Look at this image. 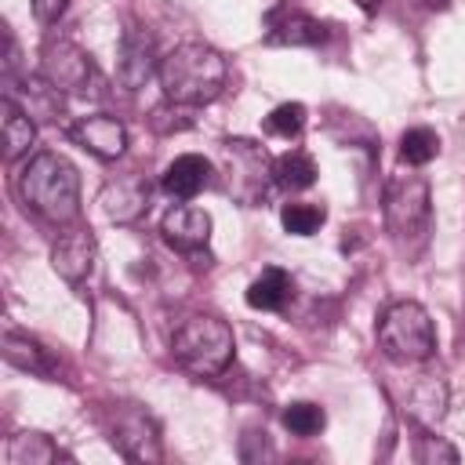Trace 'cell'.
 <instances>
[{
    "instance_id": "cell-25",
    "label": "cell",
    "mask_w": 465,
    "mask_h": 465,
    "mask_svg": "<svg viewBox=\"0 0 465 465\" xmlns=\"http://www.w3.org/2000/svg\"><path fill=\"white\" fill-rule=\"evenodd\" d=\"M414 461H421V465H432V461H447V465H454V461H458V450H454L447 440H440V436H418Z\"/></svg>"
},
{
    "instance_id": "cell-18",
    "label": "cell",
    "mask_w": 465,
    "mask_h": 465,
    "mask_svg": "<svg viewBox=\"0 0 465 465\" xmlns=\"http://www.w3.org/2000/svg\"><path fill=\"white\" fill-rule=\"evenodd\" d=\"M4 360L15 363V367H22V371H29V374H40V378H51L54 374V363L47 360V352L33 338L15 334V331L4 334Z\"/></svg>"
},
{
    "instance_id": "cell-3",
    "label": "cell",
    "mask_w": 465,
    "mask_h": 465,
    "mask_svg": "<svg viewBox=\"0 0 465 465\" xmlns=\"http://www.w3.org/2000/svg\"><path fill=\"white\" fill-rule=\"evenodd\" d=\"M232 331L225 327V320L218 316H189L174 327V338H171V352L174 360L193 371V374H203V378H214L229 367L232 360Z\"/></svg>"
},
{
    "instance_id": "cell-21",
    "label": "cell",
    "mask_w": 465,
    "mask_h": 465,
    "mask_svg": "<svg viewBox=\"0 0 465 465\" xmlns=\"http://www.w3.org/2000/svg\"><path fill=\"white\" fill-rule=\"evenodd\" d=\"M280 222H283V229H287L291 236H312V232L327 222V211H323V203L294 200V203H287V207L280 211Z\"/></svg>"
},
{
    "instance_id": "cell-11",
    "label": "cell",
    "mask_w": 465,
    "mask_h": 465,
    "mask_svg": "<svg viewBox=\"0 0 465 465\" xmlns=\"http://www.w3.org/2000/svg\"><path fill=\"white\" fill-rule=\"evenodd\" d=\"M327 40V25L305 11L276 7L269 15V44H291V47H316Z\"/></svg>"
},
{
    "instance_id": "cell-12",
    "label": "cell",
    "mask_w": 465,
    "mask_h": 465,
    "mask_svg": "<svg viewBox=\"0 0 465 465\" xmlns=\"http://www.w3.org/2000/svg\"><path fill=\"white\" fill-rule=\"evenodd\" d=\"M98 203H102V211H105L109 222L127 225V222H134V218L145 214V207H149V185L138 174L134 178H116V182H109L102 189Z\"/></svg>"
},
{
    "instance_id": "cell-9",
    "label": "cell",
    "mask_w": 465,
    "mask_h": 465,
    "mask_svg": "<svg viewBox=\"0 0 465 465\" xmlns=\"http://www.w3.org/2000/svg\"><path fill=\"white\" fill-rule=\"evenodd\" d=\"M51 265L69 283H80L84 276H91V269H94V236H91V229L62 232L51 247Z\"/></svg>"
},
{
    "instance_id": "cell-7",
    "label": "cell",
    "mask_w": 465,
    "mask_h": 465,
    "mask_svg": "<svg viewBox=\"0 0 465 465\" xmlns=\"http://www.w3.org/2000/svg\"><path fill=\"white\" fill-rule=\"evenodd\" d=\"M40 58H44V80L54 91L87 94L94 87V65L73 40H47Z\"/></svg>"
},
{
    "instance_id": "cell-17",
    "label": "cell",
    "mask_w": 465,
    "mask_h": 465,
    "mask_svg": "<svg viewBox=\"0 0 465 465\" xmlns=\"http://www.w3.org/2000/svg\"><path fill=\"white\" fill-rule=\"evenodd\" d=\"M443 407H447V392H443V381H436L432 374H425L407 392V414L421 425H436L443 418Z\"/></svg>"
},
{
    "instance_id": "cell-2",
    "label": "cell",
    "mask_w": 465,
    "mask_h": 465,
    "mask_svg": "<svg viewBox=\"0 0 465 465\" xmlns=\"http://www.w3.org/2000/svg\"><path fill=\"white\" fill-rule=\"evenodd\" d=\"M225 58L207 44H182L160 62V87L174 105H207L225 87Z\"/></svg>"
},
{
    "instance_id": "cell-16",
    "label": "cell",
    "mask_w": 465,
    "mask_h": 465,
    "mask_svg": "<svg viewBox=\"0 0 465 465\" xmlns=\"http://www.w3.org/2000/svg\"><path fill=\"white\" fill-rule=\"evenodd\" d=\"M0 113H4V120H0V127H4V160H15V156L29 153V145L36 142V127H33L29 113L18 109L11 98H4Z\"/></svg>"
},
{
    "instance_id": "cell-10",
    "label": "cell",
    "mask_w": 465,
    "mask_h": 465,
    "mask_svg": "<svg viewBox=\"0 0 465 465\" xmlns=\"http://www.w3.org/2000/svg\"><path fill=\"white\" fill-rule=\"evenodd\" d=\"M160 232L174 251L193 254V251L207 247V240H211V214L200 207H171L160 222Z\"/></svg>"
},
{
    "instance_id": "cell-6",
    "label": "cell",
    "mask_w": 465,
    "mask_h": 465,
    "mask_svg": "<svg viewBox=\"0 0 465 465\" xmlns=\"http://www.w3.org/2000/svg\"><path fill=\"white\" fill-rule=\"evenodd\" d=\"M109 440L131 461H160L163 458L156 421L138 407H116V414L109 421Z\"/></svg>"
},
{
    "instance_id": "cell-1",
    "label": "cell",
    "mask_w": 465,
    "mask_h": 465,
    "mask_svg": "<svg viewBox=\"0 0 465 465\" xmlns=\"http://www.w3.org/2000/svg\"><path fill=\"white\" fill-rule=\"evenodd\" d=\"M18 193L25 207L54 225L80 214V174L62 153H36L18 174Z\"/></svg>"
},
{
    "instance_id": "cell-23",
    "label": "cell",
    "mask_w": 465,
    "mask_h": 465,
    "mask_svg": "<svg viewBox=\"0 0 465 465\" xmlns=\"http://www.w3.org/2000/svg\"><path fill=\"white\" fill-rule=\"evenodd\" d=\"M280 418H283V429L294 432V436H316L327 425V414L316 403H291Z\"/></svg>"
},
{
    "instance_id": "cell-8",
    "label": "cell",
    "mask_w": 465,
    "mask_h": 465,
    "mask_svg": "<svg viewBox=\"0 0 465 465\" xmlns=\"http://www.w3.org/2000/svg\"><path fill=\"white\" fill-rule=\"evenodd\" d=\"M73 142L84 145L87 153L102 156V160H116L124 156L127 149V127L116 120V116H105V113H94V116H80L73 127H69Z\"/></svg>"
},
{
    "instance_id": "cell-4",
    "label": "cell",
    "mask_w": 465,
    "mask_h": 465,
    "mask_svg": "<svg viewBox=\"0 0 465 465\" xmlns=\"http://www.w3.org/2000/svg\"><path fill=\"white\" fill-rule=\"evenodd\" d=\"M378 345L392 363H421L436 352V327L418 302H396L378 320Z\"/></svg>"
},
{
    "instance_id": "cell-28",
    "label": "cell",
    "mask_w": 465,
    "mask_h": 465,
    "mask_svg": "<svg viewBox=\"0 0 465 465\" xmlns=\"http://www.w3.org/2000/svg\"><path fill=\"white\" fill-rule=\"evenodd\" d=\"M429 7H447V0H425Z\"/></svg>"
},
{
    "instance_id": "cell-20",
    "label": "cell",
    "mask_w": 465,
    "mask_h": 465,
    "mask_svg": "<svg viewBox=\"0 0 465 465\" xmlns=\"http://www.w3.org/2000/svg\"><path fill=\"white\" fill-rule=\"evenodd\" d=\"M316 160L309 156V153H302V149H291V153H283V156H276V163H272V178H276V185H283V189H291V193H298V189H309L312 182H316Z\"/></svg>"
},
{
    "instance_id": "cell-14",
    "label": "cell",
    "mask_w": 465,
    "mask_h": 465,
    "mask_svg": "<svg viewBox=\"0 0 465 465\" xmlns=\"http://www.w3.org/2000/svg\"><path fill=\"white\" fill-rule=\"evenodd\" d=\"M207 182H211V163L196 153H185V156L171 160L167 171H163V193L174 196V200H193Z\"/></svg>"
},
{
    "instance_id": "cell-5",
    "label": "cell",
    "mask_w": 465,
    "mask_h": 465,
    "mask_svg": "<svg viewBox=\"0 0 465 465\" xmlns=\"http://www.w3.org/2000/svg\"><path fill=\"white\" fill-rule=\"evenodd\" d=\"M385 229L392 240H418L429 229L432 218V196H429V182L421 174H396L385 185Z\"/></svg>"
},
{
    "instance_id": "cell-22",
    "label": "cell",
    "mask_w": 465,
    "mask_h": 465,
    "mask_svg": "<svg viewBox=\"0 0 465 465\" xmlns=\"http://www.w3.org/2000/svg\"><path fill=\"white\" fill-rule=\"evenodd\" d=\"M436 153H440L436 131H429V127H411V131H403V138H400V156H403L407 163L421 167V163L436 160Z\"/></svg>"
},
{
    "instance_id": "cell-15",
    "label": "cell",
    "mask_w": 465,
    "mask_h": 465,
    "mask_svg": "<svg viewBox=\"0 0 465 465\" xmlns=\"http://www.w3.org/2000/svg\"><path fill=\"white\" fill-rule=\"evenodd\" d=\"M291 291H294L291 276H287L283 269L269 265V269H262V276L247 287V305H251V309H262V312H280V309L287 305Z\"/></svg>"
},
{
    "instance_id": "cell-19",
    "label": "cell",
    "mask_w": 465,
    "mask_h": 465,
    "mask_svg": "<svg viewBox=\"0 0 465 465\" xmlns=\"http://www.w3.org/2000/svg\"><path fill=\"white\" fill-rule=\"evenodd\" d=\"M58 458H65V454L44 432H18L7 443V461L11 465H51Z\"/></svg>"
},
{
    "instance_id": "cell-13",
    "label": "cell",
    "mask_w": 465,
    "mask_h": 465,
    "mask_svg": "<svg viewBox=\"0 0 465 465\" xmlns=\"http://www.w3.org/2000/svg\"><path fill=\"white\" fill-rule=\"evenodd\" d=\"M153 73V40L138 29H127L120 40V58H116V80L124 91H138Z\"/></svg>"
},
{
    "instance_id": "cell-24",
    "label": "cell",
    "mask_w": 465,
    "mask_h": 465,
    "mask_svg": "<svg viewBox=\"0 0 465 465\" xmlns=\"http://www.w3.org/2000/svg\"><path fill=\"white\" fill-rule=\"evenodd\" d=\"M305 127V105L302 102H283L265 116V131L280 138H298Z\"/></svg>"
},
{
    "instance_id": "cell-27",
    "label": "cell",
    "mask_w": 465,
    "mask_h": 465,
    "mask_svg": "<svg viewBox=\"0 0 465 465\" xmlns=\"http://www.w3.org/2000/svg\"><path fill=\"white\" fill-rule=\"evenodd\" d=\"M356 4H360V7H363V11H374V7H378V4H381V0H356Z\"/></svg>"
},
{
    "instance_id": "cell-26",
    "label": "cell",
    "mask_w": 465,
    "mask_h": 465,
    "mask_svg": "<svg viewBox=\"0 0 465 465\" xmlns=\"http://www.w3.org/2000/svg\"><path fill=\"white\" fill-rule=\"evenodd\" d=\"M65 7H69V0H33V15H36V22H44V25L58 22V18L65 15Z\"/></svg>"
}]
</instances>
